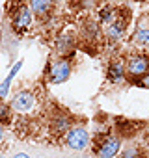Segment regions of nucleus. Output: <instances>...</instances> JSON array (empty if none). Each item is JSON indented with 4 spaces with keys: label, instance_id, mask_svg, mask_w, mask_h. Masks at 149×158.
Wrapping results in <instances>:
<instances>
[{
    "label": "nucleus",
    "instance_id": "nucleus-1",
    "mask_svg": "<svg viewBox=\"0 0 149 158\" xmlns=\"http://www.w3.org/2000/svg\"><path fill=\"white\" fill-rule=\"evenodd\" d=\"M73 125H74V117L65 108H62L60 104L50 106V110L47 114V130L52 138H56V139L65 138V134L71 130Z\"/></svg>",
    "mask_w": 149,
    "mask_h": 158
},
{
    "label": "nucleus",
    "instance_id": "nucleus-2",
    "mask_svg": "<svg viewBox=\"0 0 149 158\" xmlns=\"http://www.w3.org/2000/svg\"><path fill=\"white\" fill-rule=\"evenodd\" d=\"M121 152V138L110 132L97 134L93 139V154L97 158H116Z\"/></svg>",
    "mask_w": 149,
    "mask_h": 158
},
{
    "label": "nucleus",
    "instance_id": "nucleus-3",
    "mask_svg": "<svg viewBox=\"0 0 149 158\" xmlns=\"http://www.w3.org/2000/svg\"><path fill=\"white\" fill-rule=\"evenodd\" d=\"M71 71H73L71 58H56L50 63H47V67H45V80L52 86L63 84L71 76Z\"/></svg>",
    "mask_w": 149,
    "mask_h": 158
},
{
    "label": "nucleus",
    "instance_id": "nucleus-4",
    "mask_svg": "<svg viewBox=\"0 0 149 158\" xmlns=\"http://www.w3.org/2000/svg\"><path fill=\"white\" fill-rule=\"evenodd\" d=\"M79 43H80L79 30H73V28H63L54 39V47L60 58H73L74 50L79 48Z\"/></svg>",
    "mask_w": 149,
    "mask_h": 158
},
{
    "label": "nucleus",
    "instance_id": "nucleus-5",
    "mask_svg": "<svg viewBox=\"0 0 149 158\" xmlns=\"http://www.w3.org/2000/svg\"><path fill=\"white\" fill-rule=\"evenodd\" d=\"M130 21V11L127 8H119L116 11V19L104 26V39L110 43H117L119 39H123L125 32H127V24Z\"/></svg>",
    "mask_w": 149,
    "mask_h": 158
},
{
    "label": "nucleus",
    "instance_id": "nucleus-6",
    "mask_svg": "<svg viewBox=\"0 0 149 158\" xmlns=\"http://www.w3.org/2000/svg\"><path fill=\"white\" fill-rule=\"evenodd\" d=\"M79 35H80V41H84V43H101L104 39V32H103L101 23L97 19H93L92 15H86L80 21Z\"/></svg>",
    "mask_w": 149,
    "mask_h": 158
},
{
    "label": "nucleus",
    "instance_id": "nucleus-7",
    "mask_svg": "<svg viewBox=\"0 0 149 158\" xmlns=\"http://www.w3.org/2000/svg\"><path fill=\"white\" fill-rule=\"evenodd\" d=\"M37 102H39V99H37V93L34 89H21V91H17L13 95L10 106H11V110L15 114L26 115V114H30V112L36 110Z\"/></svg>",
    "mask_w": 149,
    "mask_h": 158
},
{
    "label": "nucleus",
    "instance_id": "nucleus-8",
    "mask_svg": "<svg viewBox=\"0 0 149 158\" xmlns=\"http://www.w3.org/2000/svg\"><path fill=\"white\" fill-rule=\"evenodd\" d=\"M125 73L129 76V80H136V78L147 74L149 73V54H143V52L130 54L125 60Z\"/></svg>",
    "mask_w": 149,
    "mask_h": 158
},
{
    "label": "nucleus",
    "instance_id": "nucleus-9",
    "mask_svg": "<svg viewBox=\"0 0 149 158\" xmlns=\"http://www.w3.org/2000/svg\"><path fill=\"white\" fill-rule=\"evenodd\" d=\"M65 145L73 151H84L90 143V134L84 127H79V125H73L71 130L65 134Z\"/></svg>",
    "mask_w": 149,
    "mask_h": 158
},
{
    "label": "nucleus",
    "instance_id": "nucleus-10",
    "mask_svg": "<svg viewBox=\"0 0 149 158\" xmlns=\"http://www.w3.org/2000/svg\"><path fill=\"white\" fill-rule=\"evenodd\" d=\"M11 17H13L11 19V26H13L15 34L23 35V34H26L32 28V10H30L28 4H23Z\"/></svg>",
    "mask_w": 149,
    "mask_h": 158
},
{
    "label": "nucleus",
    "instance_id": "nucleus-11",
    "mask_svg": "<svg viewBox=\"0 0 149 158\" xmlns=\"http://www.w3.org/2000/svg\"><path fill=\"white\" fill-rule=\"evenodd\" d=\"M130 45L143 54L149 52V24L147 23H140V26L134 30L130 37Z\"/></svg>",
    "mask_w": 149,
    "mask_h": 158
},
{
    "label": "nucleus",
    "instance_id": "nucleus-12",
    "mask_svg": "<svg viewBox=\"0 0 149 158\" xmlns=\"http://www.w3.org/2000/svg\"><path fill=\"white\" fill-rule=\"evenodd\" d=\"M106 78H108V82L110 84H119L123 82L125 78H127V73H125V63L117 58L110 60L108 65H106Z\"/></svg>",
    "mask_w": 149,
    "mask_h": 158
},
{
    "label": "nucleus",
    "instance_id": "nucleus-13",
    "mask_svg": "<svg viewBox=\"0 0 149 158\" xmlns=\"http://www.w3.org/2000/svg\"><path fill=\"white\" fill-rule=\"evenodd\" d=\"M54 4H56L54 0H30V2H28L30 10H32L34 15H37V17H47V15L50 13V10H52Z\"/></svg>",
    "mask_w": 149,
    "mask_h": 158
},
{
    "label": "nucleus",
    "instance_id": "nucleus-14",
    "mask_svg": "<svg viewBox=\"0 0 149 158\" xmlns=\"http://www.w3.org/2000/svg\"><path fill=\"white\" fill-rule=\"evenodd\" d=\"M116 11H117V10H116L114 6H110V4H103V6L97 8V17H95V19L101 23V26H103V24L106 26V24H110V23L116 19Z\"/></svg>",
    "mask_w": 149,
    "mask_h": 158
},
{
    "label": "nucleus",
    "instance_id": "nucleus-15",
    "mask_svg": "<svg viewBox=\"0 0 149 158\" xmlns=\"http://www.w3.org/2000/svg\"><path fill=\"white\" fill-rule=\"evenodd\" d=\"M21 67H23V60H19L13 67H11V71H10V74L6 76V80L2 82V84H0V99H6L8 97V93H10V86H11V80H13V78H15V74L21 71Z\"/></svg>",
    "mask_w": 149,
    "mask_h": 158
},
{
    "label": "nucleus",
    "instance_id": "nucleus-16",
    "mask_svg": "<svg viewBox=\"0 0 149 158\" xmlns=\"http://www.w3.org/2000/svg\"><path fill=\"white\" fill-rule=\"evenodd\" d=\"M116 130H117L119 138H127V136H132L136 132V125L127 121V119H117L116 121Z\"/></svg>",
    "mask_w": 149,
    "mask_h": 158
},
{
    "label": "nucleus",
    "instance_id": "nucleus-17",
    "mask_svg": "<svg viewBox=\"0 0 149 158\" xmlns=\"http://www.w3.org/2000/svg\"><path fill=\"white\" fill-rule=\"evenodd\" d=\"M119 158H147V152L143 151V147L129 145L119 152Z\"/></svg>",
    "mask_w": 149,
    "mask_h": 158
},
{
    "label": "nucleus",
    "instance_id": "nucleus-18",
    "mask_svg": "<svg viewBox=\"0 0 149 158\" xmlns=\"http://www.w3.org/2000/svg\"><path fill=\"white\" fill-rule=\"evenodd\" d=\"M13 121V110L10 104H6L2 99H0V125H10Z\"/></svg>",
    "mask_w": 149,
    "mask_h": 158
},
{
    "label": "nucleus",
    "instance_id": "nucleus-19",
    "mask_svg": "<svg viewBox=\"0 0 149 158\" xmlns=\"http://www.w3.org/2000/svg\"><path fill=\"white\" fill-rule=\"evenodd\" d=\"M134 86H138V88H147L149 89V73L147 74H143V76H140V78H136V80H130Z\"/></svg>",
    "mask_w": 149,
    "mask_h": 158
},
{
    "label": "nucleus",
    "instance_id": "nucleus-20",
    "mask_svg": "<svg viewBox=\"0 0 149 158\" xmlns=\"http://www.w3.org/2000/svg\"><path fill=\"white\" fill-rule=\"evenodd\" d=\"M4 139H6V134H4V127L0 125V145L4 143Z\"/></svg>",
    "mask_w": 149,
    "mask_h": 158
},
{
    "label": "nucleus",
    "instance_id": "nucleus-21",
    "mask_svg": "<svg viewBox=\"0 0 149 158\" xmlns=\"http://www.w3.org/2000/svg\"><path fill=\"white\" fill-rule=\"evenodd\" d=\"M11 158H30V156H28L26 152H15V154H13Z\"/></svg>",
    "mask_w": 149,
    "mask_h": 158
},
{
    "label": "nucleus",
    "instance_id": "nucleus-22",
    "mask_svg": "<svg viewBox=\"0 0 149 158\" xmlns=\"http://www.w3.org/2000/svg\"><path fill=\"white\" fill-rule=\"evenodd\" d=\"M0 158H4V154H2V152H0Z\"/></svg>",
    "mask_w": 149,
    "mask_h": 158
},
{
    "label": "nucleus",
    "instance_id": "nucleus-23",
    "mask_svg": "<svg viewBox=\"0 0 149 158\" xmlns=\"http://www.w3.org/2000/svg\"><path fill=\"white\" fill-rule=\"evenodd\" d=\"M136 2H142V0H136Z\"/></svg>",
    "mask_w": 149,
    "mask_h": 158
}]
</instances>
